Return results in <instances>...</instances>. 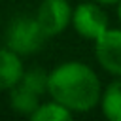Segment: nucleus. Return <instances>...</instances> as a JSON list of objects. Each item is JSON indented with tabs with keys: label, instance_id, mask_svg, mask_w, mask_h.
I'll return each instance as SVG.
<instances>
[{
	"label": "nucleus",
	"instance_id": "10",
	"mask_svg": "<svg viewBox=\"0 0 121 121\" xmlns=\"http://www.w3.org/2000/svg\"><path fill=\"white\" fill-rule=\"evenodd\" d=\"M21 81L30 87L32 91H36L38 95H43L47 93V83H49V72L42 70V68H30L23 74Z\"/></svg>",
	"mask_w": 121,
	"mask_h": 121
},
{
	"label": "nucleus",
	"instance_id": "8",
	"mask_svg": "<svg viewBox=\"0 0 121 121\" xmlns=\"http://www.w3.org/2000/svg\"><path fill=\"white\" fill-rule=\"evenodd\" d=\"M102 115L110 121H121V78H115L106 85L100 96Z\"/></svg>",
	"mask_w": 121,
	"mask_h": 121
},
{
	"label": "nucleus",
	"instance_id": "7",
	"mask_svg": "<svg viewBox=\"0 0 121 121\" xmlns=\"http://www.w3.org/2000/svg\"><path fill=\"white\" fill-rule=\"evenodd\" d=\"M40 96L36 91H32L30 87H26L23 81H19L17 85H13L9 89V104L15 112L25 113V115H32L34 110L40 106Z\"/></svg>",
	"mask_w": 121,
	"mask_h": 121
},
{
	"label": "nucleus",
	"instance_id": "5",
	"mask_svg": "<svg viewBox=\"0 0 121 121\" xmlns=\"http://www.w3.org/2000/svg\"><path fill=\"white\" fill-rule=\"evenodd\" d=\"M95 59L104 72L121 78V28L110 26L95 40Z\"/></svg>",
	"mask_w": 121,
	"mask_h": 121
},
{
	"label": "nucleus",
	"instance_id": "2",
	"mask_svg": "<svg viewBox=\"0 0 121 121\" xmlns=\"http://www.w3.org/2000/svg\"><path fill=\"white\" fill-rule=\"evenodd\" d=\"M47 34L42 30L36 15H19L6 28V45L17 55H32L42 49Z\"/></svg>",
	"mask_w": 121,
	"mask_h": 121
},
{
	"label": "nucleus",
	"instance_id": "9",
	"mask_svg": "<svg viewBox=\"0 0 121 121\" xmlns=\"http://www.w3.org/2000/svg\"><path fill=\"white\" fill-rule=\"evenodd\" d=\"M72 113H74L72 110H68L66 106H62L60 102L51 98V102L40 104L34 110V113L30 115V119L32 121H70Z\"/></svg>",
	"mask_w": 121,
	"mask_h": 121
},
{
	"label": "nucleus",
	"instance_id": "4",
	"mask_svg": "<svg viewBox=\"0 0 121 121\" xmlns=\"http://www.w3.org/2000/svg\"><path fill=\"white\" fill-rule=\"evenodd\" d=\"M72 13L74 9L68 0H42L36 11V19L47 38H51L64 32L66 26L72 25Z\"/></svg>",
	"mask_w": 121,
	"mask_h": 121
},
{
	"label": "nucleus",
	"instance_id": "11",
	"mask_svg": "<svg viewBox=\"0 0 121 121\" xmlns=\"http://www.w3.org/2000/svg\"><path fill=\"white\" fill-rule=\"evenodd\" d=\"M95 2H98L100 6H117L121 0H95Z\"/></svg>",
	"mask_w": 121,
	"mask_h": 121
},
{
	"label": "nucleus",
	"instance_id": "6",
	"mask_svg": "<svg viewBox=\"0 0 121 121\" xmlns=\"http://www.w3.org/2000/svg\"><path fill=\"white\" fill-rule=\"evenodd\" d=\"M23 62L9 47H0V91H9L23 78Z\"/></svg>",
	"mask_w": 121,
	"mask_h": 121
},
{
	"label": "nucleus",
	"instance_id": "3",
	"mask_svg": "<svg viewBox=\"0 0 121 121\" xmlns=\"http://www.w3.org/2000/svg\"><path fill=\"white\" fill-rule=\"evenodd\" d=\"M72 26L81 38L95 42L110 28V19L98 2H81L74 8Z\"/></svg>",
	"mask_w": 121,
	"mask_h": 121
},
{
	"label": "nucleus",
	"instance_id": "12",
	"mask_svg": "<svg viewBox=\"0 0 121 121\" xmlns=\"http://www.w3.org/2000/svg\"><path fill=\"white\" fill-rule=\"evenodd\" d=\"M117 15H119V21H121V2L117 4Z\"/></svg>",
	"mask_w": 121,
	"mask_h": 121
},
{
	"label": "nucleus",
	"instance_id": "1",
	"mask_svg": "<svg viewBox=\"0 0 121 121\" xmlns=\"http://www.w3.org/2000/svg\"><path fill=\"white\" fill-rule=\"evenodd\" d=\"M102 83L96 72L79 60H66L49 72L47 93L74 113H87L100 104Z\"/></svg>",
	"mask_w": 121,
	"mask_h": 121
}]
</instances>
